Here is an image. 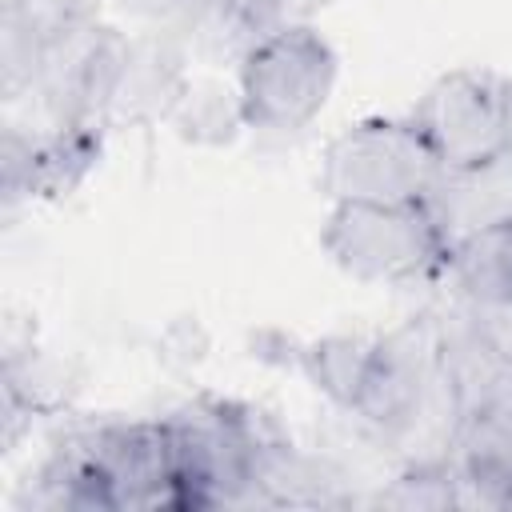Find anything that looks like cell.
<instances>
[{
  "label": "cell",
  "mask_w": 512,
  "mask_h": 512,
  "mask_svg": "<svg viewBox=\"0 0 512 512\" xmlns=\"http://www.w3.org/2000/svg\"><path fill=\"white\" fill-rule=\"evenodd\" d=\"M164 420L176 508H264L260 456L288 440L276 416L256 404L196 396Z\"/></svg>",
  "instance_id": "6da1fadb"
},
{
  "label": "cell",
  "mask_w": 512,
  "mask_h": 512,
  "mask_svg": "<svg viewBox=\"0 0 512 512\" xmlns=\"http://www.w3.org/2000/svg\"><path fill=\"white\" fill-rule=\"evenodd\" d=\"M328 260L364 284H428L444 276L448 236L428 204H360L340 200L320 228Z\"/></svg>",
  "instance_id": "7a4b0ae2"
},
{
  "label": "cell",
  "mask_w": 512,
  "mask_h": 512,
  "mask_svg": "<svg viewBox=\"0 0 512 512\" xmlns=\"http://www.w3.org/2000/svg\"><path fill=\"white\" fill-rule=\"evenodd\" d=\"M340 60L332 44L304 20L284 24L240 52L236 96L244 124L256 132H300L308 128L332 88Z\"/></svg>",
  "instance_id": "3957f363"
},
{
  "label": "cell",
  "mask_w": 512,
  "mask_h": 512,
  "mask_svg": "<svg viewBox=\"0 0 512 512\" xmlns=\"http://www.w3.org/2000/svg\"><path fill=\"white\" fill-rule=\"evenodd\" d=\"M444 164L412 120L368 116L336 132L320 156V188L332 204H428Z\"/></svg>",
  "instance_id": "277c9868"
},
{
  "label": "cell",
  "mask_w": 512,
  "mask_h": 512,
  "mask_svg": "<svg viewBox=\"0 0 512 512\" xmlns=\"http://www.w3.org/2000/svg\"><path fill=\"white\" fill-rule=\"evenodd\" d=\"M448 416L452 404L440 372L436 316H408L384 336H372L368 372L348 416H356L380 440H408L428 416Z\"/></svg>",
  "instance_id": "5b68a950"
},
{
  "label": "cell",
  "mask_w": 512,
  "mask_h": 512,
  "mask_svg": "<svg viewBox=\"0 0 512 512\" xmlns=\"http://www.w3.org/2000/svg\"><path fill=\"white\" fill-rule=\"evenodd\" d=\"M444 172L480 168L512 152V108L504 76L456 68L436 76L408 112Z\"/></svg>",
  "instance_id": "8992f818"
},
{
  "label": "cell",
  "mask_w": 512,
  "mask_h": 512,
  "mask_svg": "<svg viewBox=\"0 0 512 512\" xmlns=\"http://www.w3.org/2000/svg\"><path fill=\"white\" fill-rule=\"evenodd\" d=\"M128 44L132 36L100 20L44 44L40 64H36L32 100L44 108L48 124L100 128L112 116L124 64H128Z\"/></svg>",
  "instance_id": "52a82bcc"
},
{
  "label": "cell",
  "mask_w": 512,
  "mask_h": 512,
  "mask_svg": "<svg viewBox=\"0 0 512 512\" xmlns=\"http://www.w3.org/2000/svg\"><path fill=\"white\" fill-rule=\"evenodd\" d=\"M104 148L100 128L92 124H48V128H4L0 144V200L4 216L32 200L72 196L96 168Z\"/></svg>",
  "instance_id": "ba28073f"
},
{
  "label": "cell",
  "mask_w": 512,
  "mask_h": 512,
  "mask_svg": "<svg viewBox=\"0 0 512 512\" xmlns=\"http://www.w3.org/2000/svg\"><path fill=\"white\" fill-rule=\"evenodd\" d=\"M188 88L184 72V44L172 28H152L144 36H132L124 80L112 104V116L124 124H156L168 120Z\"/></svg>",
  "instance_id": "9c48e42d"
},
{
  "label": "cell",
  "mask_w": 512,
  "mask_h": 512,
  "mask_svg": "<svg viewBox=\"0 0 512 512\" xmlns=\"http://www.w3.org/2000/svg\"><path fill=\"white\" fill-rule=\"evenodd\" d=\"M444 276L468 308L512 312V220L456 236Z\"/></svg>",
  "instance_id": "30bf717a"
},
{
  "label": "cell",
  "mask_w": 512,
  "mask_h": 512,
  "mask_svg": "<svg viewBox=\"0 0 512 512\" xmlns=\"http://www.w3.org/2000/svg\"><path fill=\"white\" fill-rule=\"evenodd\" d=\"M428 212L444 228L448 244L484 224L512 220V152L480 168L444 172L440 188L428 196Z\"/></svg>",
  "instance_id": "8fae6325"
},
{
  "label": "cell",
  "mask_w": 512,
  "mask_h": 512,
  "mask_svg": "<svg viewBox=\"0 0 512 512\" xmlns=\"http://www.w3.org/2000/svg\"><path fill=\"white\" fill-rule=\"evenodd\" d=\"M448 460L460 480L464 504L512 508V436L488 420L452 424Z\"/></svg>",
  "instance_id": "7c38bea8"
},
{
  "label": "cell",
  "mask_w": 512,
  "mask_h": 512,
  "mask_svg": "<svg viewBox=\"0 0 512 512\" xmlns=\"http://www.w3.org/2000/svg\"><path fill=\"white\" fill-rule=\"evenodd\" d=\"M368 356H372V336L360 332H332L320 340H308L296 348V368L304 372V380L328 396L336 408L352 412L364 372H368Z\"/></svg>",
  "instance_id": "4fadbf2b"
},
{
  "label": "cell",
  "mask_w": 512,
  "mask_h": 512,
  "mask_svg": "<svg viewBox=\"0 0 512 512\" xmlns=\"http://www.w3.org/2000/svg\"><path fill=\"white\" fill-rule=\"evenodd\" d=\"M168 120L176 124L180 140H192V144H228L236 136V128H248L240 96L216 80H188V88Z\"/></svg>",
  "instance_id": "5bb4252c"
},
{
  "label": "cell",
  "mask_w": 512,
  "mask_h": 512,
  "mask_svg": "<svg viewBox=\"0 0 512 512\" xmlns=\"http://www.w3.org/2000/svg\"><path fill=\"white\" fill-rule=\"evenodd\" d=\"M104 0H4L0 28L20 32L36 44H52L76 28H88L100 20Z\"/></svg>",
  "instance_id": "9a60e30c"
},
{
  "label": "cell",
  "mask_w": 512,
  "mask_h": 512,
  "mask_svg": "<svg viewBox=\"0 0 512 512\" xmlns=\"http://www.w3.org/2000/svg\"><path fill=\"white\" fill-rule=\"evenodd\" d=\"M504 88H508V108H512V76L504 80Z\"/></svg>",
  "instance_id": "2e32d148"
}]
</instances>
